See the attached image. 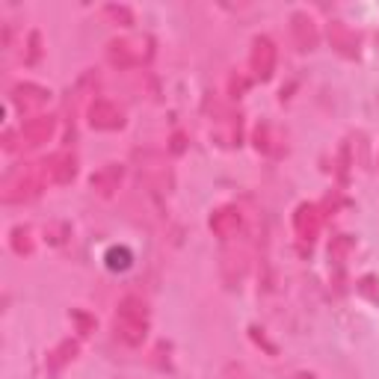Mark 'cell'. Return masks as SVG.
Returning a JSON list of instances; mask_svg holds the SVG:
<instances>
[{"label":"cell","instance_id":"cell-1","mask_svg":"<svg viewBox=\"0 0 379 379\" xmlns=\"http://www.w3.org/2000/svg\"><path fill=\"white\" fill-rule=\"evenodd\" d=\"M107 270H113V273H125L131 264H133V252L128 246H113V249H107Z\"/></svg>","mask_w":379,"mask_h":379}]
</instances>
